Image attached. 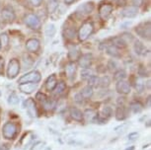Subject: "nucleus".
<instances>
[{"instance_id":"1","label":"nucleus","mask_w":151,"mask_h":150,"mask_svg":"<svg viewBox=\"0 0 151 150\" xmlns=\"http://www.w3.org/2000/svg\"><path fill=\"white\" fill-rule=\"evenodd\" d=\"M93 30H94V26H93V23L91 22H85V23L82 25L79 29V32H78V39L80 42H84L89 38L91 34L93 33Z\"/></svg>"},{"instance_id":"2","label":"nucleus","mask_w":151,"mask_h":150,"mask_svg":"<svg viewBox=\"0 0 151 150\" xmlns=\"http://www.w3.org/2000/svg\"><path fill=\"white\" fill-rule=\"evenodd\" d=\"M17 131H18V127H17L16 123L8 121L2 127V134L6 139H13L17 134Z\"/></svg>"},{"instance_id":"3","label":"nucleus","mask_w":151,"mask_h":150,"mask_svg":"<svg viewBox=\"0 0 151 150\" xmlns=\"http://www.w3.org/2000/svg\"><path fill=\"white\" fill-rule=\"evenodd\" d=\"M42 79V76H41V73L37 70H34V71H31L27 74L23 75L22 77H20L19 79V83L22 84V83H38V82L41 81Z\"/></svg>"},{"instance_id":"4","label":"nucleus","mask_w":151,"mask_h":150,"mask_svg":"<svg viewBox=\"0 0 151 150\" xmlns=\"http://www.w3.org/2000/svg\"><path fill=\"white\" fill-rule=\"evenodd\" d=\"M20 62L18 59L16 58H13L11 59L9 61V64H8V68H7V75H8V78L10 79H13L15 78L17 75L19 74L20 72Z\"/></svg>"},{"instance_id":"5","label":"nucleus","mask_w":151,"mask_h":150,"mask_svg":"<svg viewBox=\"0 0 151 150\" xmlns=\"http://www.w3.org/2000/svg\"><path fill=\"white\" fill-rule=\"evenodd\" d=\"M25 24L32 30H39L41 28V20L36 14H28L25 17Z\"/></svg>"},{"instance_id":"6","label":"nucleus","mask_w":151,"mask_h":150,"mask_svg":"<svg viewBox=\"0 0 151 150\" xmlns=\"http://www.w3.org/2000/svg\"><path fill=\"white\" fill-rule=\"evenodd\" d=\"M135 32L137 33V35L141 38H143L145 39H150V22L148 21L146 23L140 24L138 25L137 27L135 28Z\"/></svg>"},{"instance_id":"7","label":"nucleus","mask_w":151,"mask_h":150,"mask_svg":"<svg viewBox=\"0 0 151 150\" xmlns=\"http://www.w3.org/2000/svg\"><path fill=\"white\" fill-rule=\"evenodd\" d=\"M113 5L109 3L102 4L99 8V15L103 20H107L113 12Z\"/></svg>"},{"instance_id":"8","label":"nucleus","mask_w":151,"mask_h":150,"mask_svg":"<svg viewBox=\"0 0 151 150\" xmlns=\"http://www.w3.org/2000/svg\"><path fill=\"white\" fill-rule=\"evenodd\" d=\"M1 17H2V19L6 22H13L16 18V15H15V12H14V10L12 9V8L7 6V7H4L3 9H2Z\"/></svg>"},{"instance_id":"9","label":"nucleus","mask_w":151,"mask_h":150,"mask_svg":"<svg viewBox=\"0 0 151 150\" xmlns=\"http://www.w3.org/2000/svg\"><path fill=\"white\" fill-rule=\"evenodd\" d=\"M116 90L119 94L127 95L130 92V85L125 80H119L116 85Z\"/></svg>"},{"instance_id":"10","label":"nucleus","mask_w":151,"mask_h":150,"mask_svg":"<svg viewBox=\"0 0 151 150\" xmlns=\"http://www.w3.org/2000/svg\"><path fill=\"white\" fill-rule=\"evenodd\" d=\"M91 62H92V55L91 53H85L79 56L78 58V63L79 66L81 68H89V66L91 65Z\"/></svg>"},{"instance_id":"11","label":"nucleus","mask_w":151,"mask_h":150,"mask_svg":"<svg viewBox=\"0 0 151 150\" xmlns=\"http://www.w3.org/2000/svg\"><path fill=\"white\" fill-rule=\"evenodd\" d=\"M138 14V8L136 6L125 7L122 11V15L125 18H134Z\"/></svg>"},{"instance_id":"12","label":"nucleus","mask_w":151,"mask_h":150,"mask_svg":"<svg viewBox=\"0 0 151 150\" xmlns=\"http://www.w3.org/2000/svg\"><path fill=\"white\" fill-rule=\"evenodd\" d=\"M94 10V3L92 1L86 2V3L80 5L77 8V12H79L82 15H88V14H91Z\"/></svg>"},{"instance_id":"13","label":"nucleus","mask_w":151,"mask_h":150,"mask_svg":"<svg viewBox=\"0 0 151 150\" xmlns=\"http://www.w3.org/2000/svg\"><path fill=\"white\" fill-rule=\"evenodd\" d=\"M102 44L105 46V50H106L107 53L112 56V57L118 58V57H121L122 56L121 52H119V50L118 47H114L113 44Z\"/></svg>"},{"instance_id":"14","label":"nucleus","mask_w":151,"mask_h":150,"mask_svg":"<svg viewBox=\"0 0 151 150\" xmlns=\"http://www.w3.org/2000/svg\"><path fill=\"white\" fill-rule=\"evenodd\" d=\"M26 49L30 52H37L40 50V42L37 39H29L26 42Z\"/></svg>"},{"instance_id":"15","label":"nucleus","mask_w":151,"mask_h":150,"mask_svg":"<svg viewBox=\"0 0 151 150\" xmlns=\"http://www.w3.org/2000/svg\"><path fill=\"white\" fill-rule=\"evenodd\" d=\"M26 106H27V111L29 113V115L32 118H36L38 116V112H37V107L36 103L33 99H28L26 101Z\"/></svg>"},{"instance_id":"16","label":"nucleus","mask_w":151,"mask_h":150,"mask_svg":"<svg viewBox=\"0 0 151 150\" xmlns=\"http://www.w3.org/2000/svg\"><path fill=\"white\" fill-rule=\"evenodd\" d=\"M133 49H134V52H136V55H138L145 56L148 53L146 47H145L140 41H135Z\"/></svg>"},{"instance_id":"17","label":"nucleus","mask_w":151,"mask_h":150,"mask_svg":"<svg viewBox=\"0 0 151 150\" xmlns=\"http://www.w3.org/2000/svg\"><path fill=\"white\" fill-rule=\"evenodd\" d=\"M37 84L36 83H22L19 85L20 91H22L25 94H31L36 90Z\"/></svg>"},{"instance_id":"18","label":"nucleus","mask_w":151,"mask_h":150,"mask_svg":"<svg viewBox=\"0 0 151 150\" xmlns=\"http://www.w3.org/2000/svg\"><path fill=\"white\" fill-rule=\"evenodd\" d=\"M80 56V50L76 46H70L68 47V57L71 60H76Z\"/></svg>"},{"instance_id":"19","label":"nucleus","mask_w":151,"mask_h":150,"mask_svg":"<svg viewBox=\"0 0 151 150\" xmlns=\"http://www.w3.org/2000/svg\"><path fill=\"white\" fill-rule=\"evenodd\" d=\"M112 44L118 49H124L127 47V41L122 39V37H115L112 39Z\"/></svg>"},{"instance_id":"20","label":"nucleus","mask_w":151,"mask_h":150,"mask_svg":"<svg viewBox=\"0 0 151 150\" xmlns=\"http://www.w3.org/2000/svg\"><path fill=\"white\" fill-rule=\"evenodd\" d=\"M76 64L74 62H69L67 64L66 67H65V72H66V75L68 78L72 79L74 76H75V73H76Z\"/></svg>"},{"instance_id":"21","label":"nucleus","mask_w":151,"mask_h":150,"mask_svg":"<svg viewBox=\"0 0 151 150\" xmlns=\"http://www.w3.org/2000/svg\"><path fill=\"white\" fill-rule=\"evenodd\" d=\"M56 84H58L56 77L55 74H52L47 78V82H45V88H47V91H52L55 89V87L56 86Z\"/></svg>"},{"instance_id":"22","label":"nucleus","mask_w":151,"mask_h":150,"mask_svg":"<svg viewBox=\"0 0 151 150\" xmlns=\"http://www.w3.org/2000/svg\"><path fill=\"white\" fill-rule=\"evenodd\" d=\"M70 116L71 118H73L74 121H82L83 120V114H82V112L80 111L79 109L77 108H71L70 109Z\"/></svg>"},{"instance_id":"23","label":"nucleus","mask_w":151,"mask_h":150,"mask_svg":"<svg viewBox=\"0 0 151 150\" xmlns=\"http://www.w3.org/2000/svg\"><path fill=\"white\" fill-rule=\"evenodd\" d=\"M97 117H98L97 113L94 111V110H92V109L86 110V111H85V113L83 114V118H86L87 121H95Z\"/></svg>"},{"instance_id":"24","label":"nucleus","mask_w":151,"mask_h":150,"mask_svg":"<svg viewBox=\"0 0 151 150\" xmlns=\"http://www.w3.org/2000/svg\"><path fill=\"white\" fill-rule=\"evenodd\" d=\"M80 94L82 95V97H83V99H89L93 96V87L91 86H86L84 87L83 89H82V91Z\"/></svg>"},{"instance_id":"25","label":"nucleus","mask_w":151,"mask_h":150,"mask_svg":"<svg viewBox=\"0 0 151 150\" xmlns=\"http://www.w3.org/2000/svg\"><path fill=\"white\" fill-rule=\"evenodd\" d=\"M65 89H66V85H65L64 82H59L58 84H56V86L55 87V89H53L52 91L55 93V95L59 96L65 91Z\"/></svg>"},{"instance_id":"26","label":"nucleus","mask_w":151,"mask_h":150,"mask_svg":"<svg viewBox=\"0 0 151 150\" xmlns=\"http://www.w3.org/2000/svg\"><path fill=\"white\" fill-rule=\"evenodd\" d=\"M55 105H56V102L55 100H52V99H47V100L42 103V106H44L45 110H47V111H52V110H53Z\"/></svg>"},{"instance_id":"27","label":"nucleus","mask_w":151,"mask_h":150,"mask_svg":"<svg viewBox=\"0 0 151 150\" xmlns=\"http://www.w3.org/2000/svg\"><path fill=\"white\" fill-rule=\"evenodd\" d=\"M142 109H143V107H142L141 103H139V102L134 101V102H132V103H130V110H132V113H134V114L140 113L142 111Z\"/></svg>"},{"instance_id":"28","label":"nucleus","mask_w":151,"mask_h":150,"mask_svg":"<svg viewBox=\"0 0 151 150\" xmlns=\"http://www.w3.org/2000/svg\"><path fill=\"white\" fill-rule=\"evenodd\" d=\"M63 35H64V37L67 39H74V37H75V35H76L75 28L69 27V28H67V29H65L64 32H63Z\"/></svg>"},{"instance_id":"29","label":"nucleus","mask_w":151,"mask_h":150,"mask_svg":"<svg viewBox=\"0 0 151 150\" xmlns=\"http://www.w3.org/2000/svg\"><path fill=\"white\" fill-rule=\"evenodd\" d=\"M55 32H56V28L53 24H48L45 31L47 37H53L55 35Z\"/></svg>"},{"instance_id":"30","label":"nucleus","mask_w":151,"mask_h":150,"mask_svg":"<svg viewBox=\"0 0 151 150\" xmlns=\"http://www.w3.org/2000/svg\"><path fill=\"white\" fill-rule=\"evenodd\" d=\"M145 88V83L142 77H138L135 81V89L137 90V92L141 93Z\"/></svg>"},{"instance_id":"31","label":"nucleus","mask_w":151,"mask_h":150,"mask_svg":"<svg viewBox=\"0 0 151 150\" xmlns=\"http://www.w3.org/2000/svg\"><path fill=\"white\" fill-rule=\"evenodd\" d=\"M125 77H127V72H125L124 69H119L118 71H116L115 74H114V79L116 81L124 80Z\"/></svg>"},{"instance_id":"32","label":"nucleus","mask_w":151,"mask_h":150,"mask_svg":"<svg viewBox=\"0 0 151 150\" xmlns=\"http://www.w3.org/2000/svg\"><path fill=\"white\" fill-rule=\"evenodd\" d=\"M9 44V36L7 33H2L0 34V46L2 47H7Z\"/></svg>"},{"instance_id":"33","label":"nucleus","mask_w":151,"mask_h":150,"mask_svg":"<svg viewBox=\"0 0 151 150\" xmlns=\"http://www.w3.org/2000/svg\"><path fill=\"white\" fill-rule=\"evenodd\" d=\"M124 118H125V112H124V107H122V106L118 107L116 112V118L118 121H122V120H124Z\"/></svg>"},{"instance_id":"34","label":"nucleus","mask_w":151,"mask_h":150,"mask_svg":"<svg viewBox=\"0 0 151 150\" xmlns=\"http://www.w3.org/2000/svg\"><path fill=\"white\" fill-rule=\"evenodd\" d=\"M58 7V0H50V3L47 5V11L48 13H53Z\"/></svg>"},{"instance_id":"35","label":"nucleus","mask_w":151,"mask_h":150,"mask_svg":"<svg viewBox=\"0 0 151 150\" xmlns=\"http://www.w3.org/2000/svg\"><path fill=\"white\" fill-rule=\"evenodd\" d=\"M99 81H100V78L96 75H91L90 77L88 78V84H89V86H91V87L98 86Z\"/></svg>"},{"instance_id":"36","label":"nucleus","mask_w":151,"mask_h":150,"mask_svg":"<svg viewBox=\"0 0 151 150\" xmlns=\"http://www.w3.org/2000/svg\"><path fill=\"white\" fill-rule=\"evenodd\" d=\"M8 103L10 105H12V106H16V105H18L19 103V97L17 96V94L15 93H11L9 95V97H8Z\"/></svg>"},{"instance_id":"37","label":"nucleus","mask_w":151,"mask_h":150,"mask_svg":"<svg viewBox=\"0 0 151 150\" xmlns=\"http://www.w3.org/2000/svg\"><path fill=\"white\" fill-rule=\"evenodd\" d=\"M99 85L103 88H106L110 85V78L108 76H104V77L100 78V81H99Z\"/></svg>"},{"instance_id":"38","label":"nucleus","mask_w":151,"mask_h":150,"mask_svg":"<svg viewBox=\"0 0 151 150\" xmlns=\"http://www.w3.org/2000/svg\"><path fill=\"white\" fill-rule=\"evenodd\" d=\"M129 127V123H122V124H119L115 128V131L118 132V133H121V132H124V131H127V128Z\"/></svg>"},{"instance_id":"39","label":"nucleus","mask_w":151,"mask_h":150,"mask_svg":"<svg viewBox=\"0 0 151 150\" xmlns=\"http://www.w3.org/2000/svg\"><path fill=\"white\" fill-rule=\"evenodd\" d=\"M108 68L111 72H116V69H118V64L115 60H110L108 62Z\"/></svg>"},{"instance_id":"40","label":"nucleus","mask_w":151,"mask_h":150,"mask_svg":"<svg viewBox=\"0 0 151 150\" xmlns=\"http://www.w3.org/2000/svg\"><path fill=\"white\" fill-rule=\"evenodd\" d=\"M91 75H92V72H91V70H89L88 68H84L81 71V78L82 79H88Z\"/></svg>"},{"instance_id":"41","label":"nucleus","mask_w":151,"mask_h":150,"mask_svg":"<svg viewBox=\"0 0 151 150\" xmlns=\"http://www.w3.org/2000/svg\"><path fill=\"white\" fill-rule=\"evenodd\" d=\"M36 99H38V100H39L40 102H41L42 104V103H44V102H45V101L47 99V96H45V95L44 94V93L39 92L38 94L36 95Z\"/></svg>"},{"instance_id":"42","label":"nucleus","mask_w":151,"mask_h":150,"mask_svg":"<svg viewBox=\"0 0 151 150\" xmlns=\"http://www.w3.org/2000/svg\"><path fill=\"white\" fill-rule=\"evenodd\" d=\"M112 114H113V111L111 107H105L103 109V115H105V117L107 116V118H109L112 116Z\"/></svg>"},{"instance_id":"43","label":"nucleus","mask_w":151,"mask_h":150,"mask_svg":"<svg viewBox=\"0 0 151 150\" xmlns=\"http://www.w3.org/2000/svg\"><path fill=\"white\" fill-rule=\"evenodd\" d=\"M44 142H42V141H39V142H37L35 145L33 146V148L31 150H41L42 148V146H44Z\"/></svg>"},{"instance_id":"44","label":"nucleus","mask_w":151,"mask_h":150,"mask_svg":"<svg viewBox=\"0 0 151 150\" xmlns=\"http://www.w3.org/2000/svg\"><path fill=\"white\" fill-rule=\"evenodd\" d=\"M138 73H139V75H140V77H146V76H148L146 69H145V67H143V66H140Z\"/></svg>"},{"instance_id":"45","label":"nucleus","mask_w":151,"mask_h":150,"mask_svg":"<svg viewBox=\"0 0 151 150\" xmlns=\"http://www.w3.org/2000/svg\"><path fill=\"white\" fill-rule=\"evenodd\" d=\"M138 133L137 132H130V133L129 134V140H130V141H133V140H136V138L138 137Z\"/></svg>"},{"instance_id":"46","label":"nucleus","mask_w":151,"mask_h":150,"mask_svg":"<svg viewBox=\"0 0 151 150\" xmlns=\"http://www.w3.org/2000/svg\"><path fill=\"white\" fill-rule=\"evenodd\" d=\"M42 0H30L31 4H32L33 6H35V7L40 6V5L42 4Z\"/></svg>"},{"instance_id":"47","label":"nucleus","mask_w":151,"mask_h":150,"mask_svg":"<svg viewBox=\"0 0 151 150\" xmlns=\"http://www.w3.org/2000/svg\"><path fill=\"white\" fill-rule=\"evenodd\" d=\"M74 100H75L76 102H78V103H81V102L83 101V97H82V95L80 94V93H78V94H76L75 96H74Z\"/></svg>"},{"instance_id":"48","label":"nucleus","mask_w":151,"mask_h":150,"mask_svg":"<svg viewBox=\"0 0 151 150\" xmlns=\"http://www.w3.org/2000/svg\"><path fill=\"white\" fill-rule=\"evenodd\" d=\"M3 66H4V60L2 57H0V73H1L2 69H3Z\"/></svg>"},{"instance_id":"49","label":"nucleus","mask_w":151,"mask_h":150,"mask_svg":"<svg viewBox=\"0 0 151 150\" xmlns=\"http://www.w3.org/2000/svg\"><path fill=\"white\" fill-rule=\"evenodd\" d=\"M116 4L119 5V6L125 4V0H116Z\"/></svg>"},{"instance_id":"50","label":"nucleus","mask_w":151,"mask_h":150,"mask_svg":"<svg viewBox=\"0 0 151 150\" xmlns=\"http://www.w3.org/2000/svg\"><path fill=\"white\" fill-rule=\"evenodd\" d=\"M74 1H75V0H64L65 4H67V5H70L71 3H73Z\"/></svg>"},{"instance_id":"51","label":"nucleus","mask_w":151,"mask_h":150,"mask_svg":"<svg viewBox=\"0 0 151 150\" xmlns=\"http://www.w3.org/2000/svg\"><path fill=\"white\" fill-rule=\"evenodd\" d=\"M125 150H134V146H129V147H127Z\"/></svg>"},{"instance_id":"52","label":"nucleus","mask_w":151,"mask_h":150,"mask_svg":"<svg viewBox=\"0 0 151 150\" xmlns=\"http://www.w3.org/2000/svg\"><path fill=\"white\" fill-rule=\"evenodd\" d=\"M45 150H52V149H50V148H47V149H45Z\"/></svg>"},{"instance_id":"53","label":"nucleus","mask_w":151,"mask_h":150,"mask_svg":"<svg viewBox=\"0 0 151 150\" xmlns=\"http://www.w3.org/2000/svg\"><path fill=\"white\" fill-rule=\"evenodd\" d=\"M0 49H1V46H0Z\"/></svg>"},{"instance_id":"54","label":"nucleus","mask_w":151,"mask_h":150,"mask_svg":"<svg viewBox=\"0 0 151 150\" xmlns=\"http://www.w3.org/2000/svg\"><path fill=\"white\" fill-rule=\"evenodd\" d=\"M0 94H1V92H0Z\"/></svg>"}]
</instances>
